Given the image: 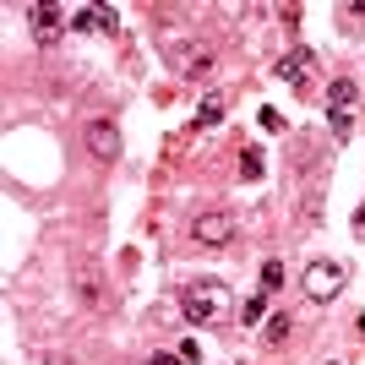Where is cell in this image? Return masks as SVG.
I'll return each instance as SVG.
<instances>
[{
  "label": "cell",
  "mask_w": 365,
  "mask_h": 365,
  "mask_svg": "<svg viewBox=\"0 0 365 365\" xmlns=\"http://www.w3.org/2000/svg\"><path fill=\"white\" fill-rule=\"evenodd\" d=\"M180 311H185V322H197V327H224L229 311H235V289H229L224 278H197V284H185Z\"/></svg>",
  "instance_id": "cell-1"
},
{
  "label": "cell",
  "mask_w": 365,
  "mask_h": 365,
  "mask_svg": "<svg viewBox=\"0 0 365 365\" xmlns=\"http://www.w3.org/2000/svg\"><path fill=\"white\" fill-rule=\"evenodd\" d=\"M235 235H240V218L235 213H197L191 218V240H197L202 251H229Z\"/></svg>",
  "instance_id": "cell-2"
},
{
  "label": "cell",
  "mask_w": 365,
  "mask_h": 365,
  "mask_svg": "<svg viewBox=\"0 0 365 365\" xmlns=\"http://www.w3.org/2000/svg\"><path fill=\"white\" fill-rule=\"evenodd\" d=\"M317 71H322V61H317V49H305V44L289 49V55L273 66V76L284 82V88H294V93H311V88H317Z\"/></svg>",
  "instance_id": "cell-3"
},
{
  "label": "cell",
  "mask_w": 365,
  "mask_h": 365,
  "mask_svg": "<svg viewBox=\"0 0 365 365\" xmlns=\"http://www.w3.org/2000/svg\"><path fill=\"white\" fill-rule=\"evenodd\" d=\"M338 289H344V267L338 262H311L305 267V294L311 300H333Z\"/></svg>",
  "instance_id": "cell-4"
},
{
  "label": "cell",
  "mask_w": 365,
  "mask_h": 365,
  "mask_svg": "<svg viewBox=\"0 0 365 365\" xmlns=\"http://www.w3.org/2000/svg\"><path fill=\"white\" fill-rule=\"evenodd\" d=\"M28 28H33L38 44H55V38L71 28V16H66L61 6H28Z\"/></svg>",
  "instance_id": "cell-5"
},
{
  "label": "cell",
  "mask_w": 365,
  "mask_h": 365,
  "mask_svg": "<svg viewBox=\"0 0 365 365\" xmlns=\"http://www.w3.org/2000/svg\"><path fill=\"white\" fill-rule=\"evenodd\" d=\"M82 142H88V153H93V158H104V164H115V158H120V131H115L109 120H88Z\"/></svg>",
  "instance_id": "cell-6"
},
{
  "label": "cell",
  "mask_w": 365,
  "mask_h": 365,
  "mask_svg": "<svg viewBox=\"0 0 365 365\" xmlns=\"http://www.w3.org/2000/svg\"><path fill=\"white\" fill-rule=\"evenodd\" d=\"M71 289L82 294V305H93V311H109V289H104V278H98V267H76Z\"/></svg>",
  "instance_id": "cell-7"
},
{
  "label": "cell",
  "mask_w": 365,
  "mask_h": 365,
  "mask_svg": "<svg viewBox=\"0 0 365 365\" xmlns=\"http://www.w3.org/2000/svg\"><path fill=\"white\" fill-rule=\"evenodd\" d=\"M354 104H360V82L354 76H333L327 82V115H354Z\"/></svg>",
  "instance_id": "cell-8"
},
{
  "label": "cell",
  "mask_w": 365,
  "mask_h": 365,
  "mask_svg": "<svg viewBox=\"0 0 365 365\" xmlns=\"http://www.w3.org/2000/svg\"><path fill=\"white\" fill-rule=\"evenodd\" d=\"M71 28L76 33H115L120 22H115V11H104V6H82V11H71Z\"/></svg>",
  "instance_id": "cell-9"
},
{
  "label": "cell",
  "mask_w": 365,
  "mask_h": 365,
  "mask_svg": "<svg viewBox=\"0 0 365 365\" xmlns=\"http://www.w3.org/2000/svg\"><path fill=\"white\" fill-rule=\"evenodd\" d=\"M175 71H180V76H207V71H213V49H180V61H175Z\"/></svg>",
  "instance_id": "cell-10"
},
{
  "label": "cell",
  "mask_w": 365,
  "mask_h": 365,
  "mask_svg": "<svg viewBox=\"0 0 365 365\" xmlns=\"http://www.w3.org/2000/svg\"><path fill=\"white\" fill-rule=\"evenodd\" d=\"M224 115H229V98H224V93H207V98L197 104V131H213Z\"/></svg>",
  "instance_id": "cell-11"
},
{
  "label": "cell",
  "mask_w": 365,
  "mask_h": 365,
  "mask_svg": "<svg viewBox=\"0 0 365 365\" xmlns=\"http://www.w3.org/2000/svg\"><path fill=\"white\" fill-rule=\"evenodd\" d=\"M289 333H294V317H289V311H278V317H267V327H262V344H267V349H278Z\"/></svg>",
  "instance_id": "cell-12"
},
{
  "label": "cell",
  "mask_w": 365,
  "mask_h": 365,
  "mask_svg": "<svg viewBox=\"0 0 365 365\" xmlns=\"http://www.w3.org/2000/svg\"><path fill=\"white\" fill-rule=\"evenodd\" d=\"M262 317H267V294H251V300H240V322H245V327H257Z\"/></svg>",
  "instance_id": "cell-13"
},
{
  "label": "cell",
  "mask_w": 365,
  "mask_h": 365,
  "mask_svg": "<svg viewBox=\"0 0 365 365\" xmlns=\"http://www.w3.org/2000/svg\"><path fill=\"white\" fill-rule=\"evenodd\" d=\"M284 289V262H262V294Z\"/></svg>",
  "instance_id": "cell-14"
},
{
  "label": "cell",
  "mask_w": 365,
  "mask_h": 365,
  "mask_svg": "<svg viewBox=\"0 0 365 365\" xmlns=\"http://www.w3.org/2000/svg\"><path fill=\"white\" fill-rule=\"evenodd\" d=\"M305 229H322V185L305 191Z\"/></svg>",
  "instance_id": "cell-15"
},
{
  "label": "cell",
  "mask_w": 365,
  "mask_h": 365,
  "mask_svg": "<svg viewBox=\"0 0 365 365\" xmlns=\"http://www.w3.org/2000/svg\"><path fill=\"white\" fill-rule=\"evenodd\" d=\"M262 169H267V164H262V148H245L240 153V175H245V180H262Z\"/></svg>",
  "instance_id": "cell-16"
},
{
  "label": "cell",
  "mask_w": 365,
  "mask_h": 365,
  "mask_svg": "<svg viewBox=\"0 0 365 365\" xmlns=\"http://www.w3.org/2000/svg\"><path fill=\"white\" fill-rule=\"evenodd\" d=\"M327 125H333V137L344 142V137H349V131H354V115H327Z\"/></svg>",
  "instance_id": "cell-17"
},
{
  "label": "cell",
  "mask_w": 365,
  "mask_h": 365,
  "mask_svg": "<svg viewBox=\"0 0 365 365\" xmlns=\"http://www.w3.org/2000/svg\"><path fill=\"white\" fill-rule=\"evenodd\" d=\"M180 360H185V365H202V349H197V338H185V344H180Z\"/></svg>",
  "instance_id": "cell-18"
},
{
  "label": "cell",
  "mask_w": 365,
  "mask_h": 365,
  "mask_svg": "<svg viewBox=\"0 0 365 365\" xmlns=\"http://www.w3.org/2000/svg\"><path fill=\"white\" fill-rule=\"evenodd\" d=\"M148 365H185V360H180V354H153Z\"/></svg>",
  "instance_id": "cell-19"
},
{
  "label": "cell",
  "mask_w": 365,
  "mask_h": 365,
  "mask_svg": "<svg viewBox=\"0 0 365 365\" xmlns=\"http://www.w3.org/2000/svg\"><path fill=\"white\" fill-rule=\"evenodd\" d=\"M354 218H360V224H365V202H360V213H354Z\"/></svg>",
  "instance_id": "cell-20"
},
{
  "label": "cell",
  "mask_w": 365,
  "mask_h": 365,
  "mask_svg": "<svg viewBox=\"0 0 365 365\" xmlns=\"http://www.w3.org/2000/svg\"><path fill=\"white\" fill-rule=\"evenodd\" d=\"M142 365H148V360H142Z\"/></svg>",
  "instance_id": "cell-21"
}]
</instances>
